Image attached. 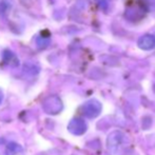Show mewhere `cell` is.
I'll return each mask as SVG.
<instances>
[{"label": "cell", "mask_w": 155, "mask_h": 155, "mask_svg": "<svg viewBox=\"0 0 155 155\" xmlns=\"http://www.w3.org/2000/svg\"><path fill=\"white\" fill-rule=\"evenodd\" d=\"M82 114L88 118H95L101 112V104L96 99H90L86 101L80 108Z\"/></svg>", "instance_id": "3957f363"}, {"label": "cell", "mask_w": 155, "mask_h": 155, "mask_svg": "<svg viewBox=\"0 0 155 155\" xmlns=\"http://www.w3.org/2000/svg\"><path fill=\"white\" fill-rule=\"evenodd\" d=\"M126 17L129 19V20H139V19L143 18V11L139 8L138 5L137 6H131V8H128L126 11Z\"/></svg>", "instance_id": "52a82bcc"}, {"label": "cell", "mask_w": 155, "mask_h": 155, "mask_svg": "<svg viewBox=\"0 0 155 155\" xmlns=\"http://www.w3.org/2000/svg\"><path fill=\"white\" fill-rule=\"evenodd\" d=\"M87 129H88L87 123L82 118H73L68 124L69 132L73 135H76V136L84 134Z\"/></svg>", "instance_id": "277c9868"}, {"label": "cell", "mask_w": 155, "mask_h": 155, "mask_svg": "<svg viewBox=\"0 0 155 155\" xmlns=\"http://www.w3.org/2000/svg\"><path fill=\"white\" fill-rule=\"evenodd\" d=\"M42 109L47 114L56 115L62 111L63 104L57 95H50L42 101Z\"/></svg>", "instance_id": "6da1fadb"}, {"label": "cell", "mask_w": 155, "mask_h": 155, "mask_svg": "<svg viewBox=\"0 0 155 155\" xmlns=\"http://www.w3.org/2000/svg\"><path fill=\"white\" fill-rule=\"evenodd\" d=\"M97 5L99 6V8L104 11H107L110 6V0H95Z\"/></svg>", "instance_id": "8fae6325"}, {"label": "cell", "mask_w": 155, "mask_h": 155, "mask_svg": "<svg viewBox=\"0 0 155 155\" xmlns=\"http://www.w3.org/2000/svg\"><path fill=\"white\" fill-rule=\"evenodd\" d=\"M36 43L40 49H45V48L50 45V38H47V37H45V36H40L37 38Z\"/></svg>", "instance_id": "30bf717a"}, {"label": "cell", "mask_w": 155, "mask_h": 155, "mask_svg": "<svg viewBox=\"0 0 155 155\" xmlns=\"http://www.w3.org/2000/svg\"><path fill=\"white\" fill-rule=\"evenodd\" d=\"M124 135L120 131H113L107 138V148L111 154H116L119 152L124 145Z\"/></svg>", "instance_id": "7a4b0ae2"}, {"label": "cell", "mask_w": 155, "mask_h": 155, "mask_svg": "<svg viewBox=\"0 0 155 155\" xmlns=\"http://www.w3.org/2000/svg\"><path fill=\"white\" fill-rule=\"evenodd\" d=\"M2 99H3V95H2V93L0 92V104H1V102H2Z\"/></svg>", "instance_id": "7c38bea8"}, {"label": "cell", "mask_w": 155, "mask_h": 155, "mask_svg": "<svg viewBox=\"0 0 155 155\" xmlns=\"http://www.w3.org/2000/svg\"><path fill=\"white\" fill-rule=\"evenodd\" d=\"M138 6L143 12H154L155 0H138Z\"/></svg>", "instance_id": "ba28073f"}, {"label": "cell", "mask_w": 155, "mask_h": 155, "mask_svg": "<svg viewBox=\"0 0 155 155\" xmlns=\"http://www.w3.org/2000/svg\"><path fill=\"white\" fill-rule=\"evenodd\" d=\"M4 155H25V149L16 141H8L4 148Z\"/></svg>", "instance_id": "5b68a950"}, {"label": "cell", "mask_w": 155, "mask_h": 155, "mask_svg": "<svg viewBox=\"0 0 155 155\" xmlns=\"http://www.w3.org/2000/svg\"><path fill=\"white\" fill-rule=\"evenodd\" d=\"M138 47L141 50L149 51L155 48V36L152 34H146L138 39Z\"/></svg>", "instance_id": "8992f818"}, {"label": "cell", "mask_w": 155, "mask_h": 155, "mask_svg": "<svg viewBox=\"0 0 155 155\" xmlns=\"http://www.w3.org/2000/svg\"><path fill=\"white\" fill-rule=\"evenodd\" d=\"M3 59H4V61H5V63H8V64H10V65H13V67H16V65L19 64L18 58H17L16 55L11 51H4Z\"/></svg>", "instance_id": "9c48e42d"}]
</instances>
